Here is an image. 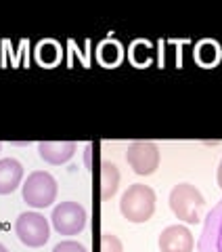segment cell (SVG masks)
Wrapping results in <instances>:
<instances>
[{"instance_id":"obj_1","label":"cell","mask_w":222,"mask_h":252,"mask_svg":"<svg viewBox=\"0 0 222 252\" xmlns=\"http://www.w3.org/2000/svg\"><path fill=\"white\" fill-rule=\"evenodd\" d=\"M170 208L174 217L185 223H199L203 217L205 200L201 191L191 183H178L170 191Z\"/></svg>"},{"instance_id":"obj_2","label":"cell","mask_w":222,"mask_h":252,"mask_svg":"<svg viewBox=\"0 0 222 252\" xmlns=\"http://www.w3.org/2000/svg\"><path fill=\"white\" fill-rule=\"evenodd\" d=\"M120 210L130 223H147L155 212V191L149 185H130L122 195Z\"/></svg>"},{"instance_id":"obj_3","label":"cell","mask_w":222,"mask_h":252,"mask_svg":"<svg viewBox=\"0 0 222 252\" xmlns=\"http://www.w3.org/2000/svg\"><path fill=\"white\" fill-rule=\"evenodd\" d=\"M57 198V181L53 179L51 172L36 170L28 177L23 183V200L31 208H46L51 206Z\"/></svg>"},{"instance_id":"obj_4","label":"cell","mask_w":222,"mask_h":252,"mask_svg":"<svg viewBox=\"0 0 222 252\" xmlns=\"http://www.w3.org/2000/svg\"><path fill=\"white\" fill-rule=\"evenodd\" d=\"M15 233H17L21 244L29 248H40L51 238V227L49 220L38 212H23L15 223Z\"/></svg>"},{"instance_id":"obj_5","label":"cell","mask_w":222,"mask_h":252,"mask_svg":"<svg viewBox=\"0 0 222 252\" xmlns=\"http://www.w3.org/2000/svg\"><path fill=\"white\" fill-rule=\"evenodd\" d=\"M51 219H53V227L61 235H78L86 227L88 215H86V208L82 204L61 202L59 206H55Z\"/></svg>"},{"instance_id":"obj_6","label":"cell","mask_w":222,"mask_h":252,"mask_svg":"<svg viewBox=\"0 0 222 252\" xmlns=\"http://www.w3.org/2000/svg\"><path fill=\"white\" fill-rule=\"evenodd\" d=\"M126 162L130 164V168L137 175L149 177L160 166V149L151 141H134V143L128 145Z\"/></svg>"},{"instance_id":"obj_7","label":"cell","mask_w":222,"mask_h":252,"mask_svg":"<svg viewBox=\"0 0 222 252\" xmlns=\"http://www.w3.org/2000/svg\"><path fill=\"white\" fill-rule=\"evenodd\" d=\"M197 252H222V200L205 217Z\"/></svg>"},{"instance_id":"obj_8","label":"cell","mask_w":222,"mask_h":252,"mask_svg":"<svg viewBox=\"0 0 222 252\" xmlns=\"http://www.w3.org/2000/svg\"><path fill=\"white\" fill-rule=\"evenodd\" d=\"M193 233L185 225H170L160 235L162 252H193Z\"/></svg>"},{"instance_id":"obj_9","label":"cell","mask_w":222,"mask_h":252,"mask_svg":"<svg viewBox=\"0 0 222 252\" xmlns=\"http://www.w3.org/2000/svg\"><path fill=\"white\" fill-rule=\"evenodd\" d=\"M38 154L44 162L53 164V166H61L74 158L76 143L74 141H44L38 145Z\"/></svg>"},{"instance_id":"obj_10","label":"cell","mask_w":222,"mask_h":252,"mask_svg":"<svg viewBox=\"0 0 222 252\" xmlns=\"http://www.w3.org/2000/svg\"><path fill=\"white\" fill-rule=\"evenodd\" d=\"M23 179V166L15 158L0 160V195L13 193Z\"/></svg>"},{"instance_id":"obj_11","label":"cell","mask_w":222,"mask_h":252,"mask_svg":"<svg viewBox=\"0 0 222 252\" xmlns=\"http://www.w3.org/2000/svg\"><path fill=\"white\" fill-rule=\"evenodd\" d=\"M117 185H120V172L113 162L103 160L101 162V198L109 200L113 198L117 191Z\"/></svg>"},{"instance_id":"obj_12","label":"cell","mask_w":222,"mask_h":252,"mask_svg":"<svg viewBox=\"0 0 222 252\" xmlns=\"http://www.w3.org/2000/svg\"><path fill=\"white\" fill-rule=\"evenodd\" d=\"M101 252H124L122 242L113 233H103L101 235Z\"/></svg>"},{"instance_id":"obj_13","label":"cell","mask_w":222,"mask_h":252,"mask_svg":"<svg viewBox=\"0 0 222 252\" xmlns=\"http://www.w3.org/2000/svg\"><path fill=\"white\" fill-rule=\"evenodd\" d=\"M53 252H88V250H86V246H82L80 242L65 240V242H59L57 246L53 248Z\"/></svg>"},{"instance_id":"obj_14","label":"cell","mask_w":222,"mask_h":252,"mask_svg":"<svg viewBox=\"0 0 222 252\" xmlns=\"http://www.w3.org/2000/svg\"><path fill=\"white\" fill-rule=\"evenodd\" d=\"M216 179H218V187L222 189V160H220V166H218V177H216Z\"/></svg>"},{"instance_id":"obj_15","label":"cell","mask_w":222,"mask_h":252,"mask_svg":"<svg viewBox=\"0 0 222 252\" xmlns=\"http://www.w3.org/2000/svg\"><path fill=\"white\" fill-rule=\"evenodd\" d=\"M0 252H9V250H6V246H2V244H0Z\"/></svg>"},{"instance_id":"obj_16","label":"cell","mask_w":222,"mask_h":252,"mask_svg":"<svg viewBox=\"0 0 222 252\" xmlns=\"http://www.w3.org/2000/svg\"><path fill=\"white\" fill-rule=\"evenodd\" d=\"M0 149H2V145H0Z\"/></svg>"}]
</instances>
